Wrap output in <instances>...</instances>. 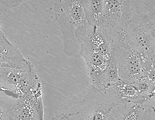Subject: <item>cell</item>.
<instances>
[{"label":"cell","mask_w":155,"mask_h":120,"mask_svg":"<svg viewBox=\"0 0 155 120\" xmlns=\"http://www.w3.org/2000/svg\"><path fill=\"white\" fill-rule=\"evenodd\" d=\"M120 104L108 89L91 85L71 99L64 114L69 120H108Z\"/></svg>","instance_id":"cell-1"},{"label":"cell","mask_w":155,"mask_h":120,"mask_svg":"<svg viewBox=\"0 0 155 120\" xmlns=\"http://www.w3.org/2000/svg\"><path fill=\"white\" fill-rule=\"evenodd\" d=\"M53 11L61 30L63 52L70 56H80V36L89 25L80 1H53Z\"/></svg>","instance_id":"cell-2"},{"label":"cell","mask_w":155,"mask_h":120,"mask_svg":"<svg viewBox=\"0 0 155 120\" xmlns=\"http://www.w3.org/2000/svg\"><path fill=\"white\" fill-rule=\"evenodd\" d=\"M138 4V12L126 26L125 40L139 55L155 58V9Z\"/></svg>","instance_id":"cell-3"},{"label":"cell","mask_w":155,"mask_h":120,"mask_svg":"<svg viewBox=\"0 0 155 120\" xmlns=\"http://www.w3.org/2000/svg\"><path fill=\"white\" fill-rule=\"evenodd\" d=\"M138 11V1L104 0L103 21L97 27L116 47L125 40L126 26Z\"/></svg>","instance_id":"cell-4"},{"label":"cell","mask_w":155,"mask_h":120,"mask_svg":"<svg viewBox=\"0 0 155 120\" xmlns=\"http://www.w3.org/2000/svg\"><path fill=\"white\" fill-rule=\"evenodd\" d=\"M117 57L120 78L134 84L145 79L139 55L124 40L117 48Z\"/></svg>","instance_id":"cell-5"},{"label":"cell","mask_w":155,"mask_h":120,"mask_svg":"<svg viewBox=\"0 0 155 120\" xmlns=\"http://www.w3.org/2000/svg\"><path fill=\"white\" fill-rule=\"evenodd\" d=\"M120 104H143V100L135 85L120 79L107 88Z\"/></svg>","instance_id":"cell-6"},{"label":"cell","mask_w":155,"mask_h":120,"mask_svg":"<svg viewBox=\"0 0 155 120\" xmlns=\"http://www.w3.org/2000/svg\"><path fill=\"white\" fill-rule=\"evenodd\" d=\"M146 104H120L108 120H143Z\"/></svg>","instance_id":"cell-7"},{"label":"cell","mask_w":155,"mask_h":120,"mask_svg":"<svg viewBox=\"0 0 155 120\" xmlns=\"http://www.w3.org/2000/svg\"><path fill=\"white\" fill-rule=\"evenodd\" d=\"M11 115L15 120H40L34 104L29 97L22 96L11 107Z\"/></svg>","instance_id":"cell-8"},{"label":"cell","mask_w":155,"mask_h":120,"mask_svg":"<svg viewBox=\"0 0 155 120\" xmlns=\"http://www.w3.org/2000/svg\"><path fill=\"white\" fill-rule=\"evenodd\" d=\"M87 21L93 26H99L103 17L104 0H80Z\"/></svg>","instance_id":"cell-9"},{"label":"cell","mask_w":155,"mask_h":120,"mask_svg":"<svg viewBox=\"0 0 155 120\" xmlns=\"http://www.w3.org/2000/svg\"><path fill=\"white\" fill-rule=\"evenodd\" d=\"M143 120H155V103L146 104Z\"/></svg>","instance_id":"cell-10"},{"label":"cell","mask_w":155,"mask_h":120,"mask_svg":"<svg viewBox=\"0 0 155 120\" xmlns=\"http://www.w3.org/2000/svg\"><path fill=\"white\" fill-rule=\"evenodd\" d=\"M8 110L5 107L0 103V120H11L12 117Z\"/></svg>","instance_id":"cell-11"},{"label":"cell","mask_w":155,"mask_h":120,"mask_svg":"<svg viewBox=\"0 0 155 120\" xmlns=\"http://www.w3.org/2000/svg\"><path fill=\"white\" fill-rule=\"evenodd\" d=\"M52 120H69L67 116L64 114H62L59 115H57L53 118Z\"/></svg>","instance_id":"cell-12"}]
</instances>
